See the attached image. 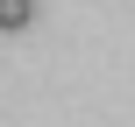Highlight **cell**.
<instances>
[{
  "mask_svg": "<svg viewBox=\"0 0 135 127\" xmlns=\"http://www.w3.org/2000/svg\"><path fill=\"white\" fill-rule=\"evenodd\" d=\"M36 21V0H0V35H21Z\"/></svg>",
  "mask_w": 135,
  "mask_h": 127,
  "instance_id": "1",
  "label": "cell"
}]
</instances>
